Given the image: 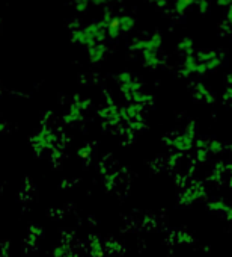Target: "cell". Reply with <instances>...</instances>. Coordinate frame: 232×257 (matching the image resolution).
Here are the masks:
<instances>
[{
	"mask_svg": "<svg viewBox=\"0 0 232 257\" xmlns=\"http://www.w3.org/2000/svg\"><path fill=\"white\" fill-rule=\"evenodd\" d=\"M118 83H119V90L122 93V95L126 97L130 103H137L140 106L149 105V103L154 101V97L151 94H147L144 90H142V83L131 76V73L124 71L119 73L116 77Z\"/></svg>",
	"mask_w": 232,
	"mask_h": 257,
	"instance_id": "6da1fadb",
	"label": "cell"
},
{
	"mask_svg": "<svg viewBox=\"0 0 232 257\" xmlns=\"http://www.w3.org/2000/svg\"><path fill=\"white\" fill-rule=\"evenodd\" d=\"M107 37V26L101 22L98 23H91L86 27L82 29H74L71 32V41L76 44L86 46L87 48L92 47L98 43H103Z\"/></svg>",
	"mask_w": 232,
	"mask_h": 257,
	"instance_id": "7a4b0ae2",
	"label": "cell"
},
{
	"mask_svg": "<svg viewBox=\"0 0 232 257\" xmlns=\"http://www.w3.org/2000/svg\"><path fill=\"white\" fill-rule=\"evenodd\" d=\"M30 144L32 148L35 151L37 156H41L47 150H55V144H56V133L53 132L50 127L42 126L37 133H35L30 138Z\"/></svg>",
	"mask_w": 232,
	"mask_h": 257,
	"instance_id": "3957f363",
	"label": "cell"
},
{
	"mask_svg": "<svg viewBox=\"0 0 232 257\" xmlns=\"http://www.w3.org/2000/svg\"><path fill=\"white\" fill-rule=\"evenodd\" d=\"M91 106V100L89 98H82V97H76L74 101L71 103L68 112L63 115V123L65 124H74L83 118V114L87 111V108Z\"/></svg>",
	"mask_w": 232,
	"mask_h": 257,
	"instance_id": "277c9868",
	"label": "cell"
},
{
	"mask_svg": "<svg viewBox=\"0 0 232 257\" xmlns=\"http://www.w3.org/2000/svg\"><path fill=\"white\" fill-rule=\"evenodd\" d=\"M170 147L176 148V150H181V151H186V150H190L194 144V126L191 124L190 129L187 127L183 133H178L176 136H173L172 140L168 141Z\"/></svg>",
	"mask_w": 232,
	"mask_h": 257,
	"instance_id": "5b68a950",
	"label": "cell"
},
{
	"mask_svg": "<svg viewBox=\"0 0 232 257\" xmlns=\"http://www.w3.org/2000/svg\"><path fill=\"white\" fill-rule=\"evenodd\" d=\"M98 114L107 124L116 126L119 123H122V108L113 105V103H109V105L103 108Z\"/></svg>",
	"mask_w": 232,
	"mask_h": 257,
	"instance_id": "8992f818",
	"label": "cell"
},
{
	"mask_svg": "<svg viewBox=\"0 0 232 257\" xmlns=\"http://www.w3.org/2000/svg\"><path fill=\"white\" fill-rule=\"evenodd\" d=\"M162 46V35L160 33H154V35L148 40H134L133 44L130 46L131 50L137 51H145V50H158Z\"/></svg>",
	"mask_w": 232,
	"mask_h": 257,
	"instance_id": "52a82bcc",
	"label": "cell"
},
{
	"mask_svg": "<svg viewBox=\"0 0 232 257\" xmlns=\"http://www.w3.org/2000/svg\"><path fill=\"white\" fill-rule=\"evenodd\" d=\"M87 55H89V61H91L92 64H98L105 56V46L103 43H98L92 47H89Z\"/></svg>",
	"mask_w": 232,
	"mask_h": 257,
	"instance_id": "ba28073f",
	"label": "cell"
},
{
	"mask_svg": "<svg viewBox=\"0 0 232 257\" xmlns=\"http://www.w3.org/2000/svg\"><path fill=\"white\" fill-rule=\"evenodd\" d=\"M142 59H144V64L149 68H157L160 64H162V59H160V56L155 50L142 51Z\"/></svg>",
	"mask_w": 232,
	"mask_h": 257,
	"instance_id": "9c48e42d",
	"label": "cell"
},
{
	"mask_svg": "<svg viewBox=\"0 0 232 257\" xmlns=\"http://www.w3.org/2000/svg\"><path fill=\"white\" fill-rule=\"evenodd\" d=\"M121 35V24H119V17H112V20L107 26V37L115 40Z\"/></svg>",
	"mask_w": 232,
	"mask_h": 257,
	"instance_id": "30bf717a",
	"label": "cell"
},
{
	"mask_svg": "<svg viewBox=\"0 0 232 257\" xmlns=\"http://www.w3.org/2000/svg\"><path fill=\"white\" fill-rule=\"evenodd\" d=\"M202 194H204V189L201 186H193L187 191V201L184 204H191L194 201H198L199 198H202Z\"/></svg>",
	"mask_w": 232,
	"mask_h": 257,
	"instance_id": "8fae6325",
	"label": "cell"
},
{
	"mask_svg": "<svg viewBox=\"0 0 232 257\" xmlns=\"http://www.w3.org/2000/svg\"><path fill=\"white\" fill-rule=\"evenodd\" d=\"M134 19L130 15L119 17V24H121V32H130L134 27Z\"/></svg>",
	"mask_w": 232,
	"mask_h": 257,
	"instance_id": "7c38bea8",
	"label": "cell"
},
{
	"mask_svg": "<svg viewBox=\"0 0 232 257\" xmlns=\"http://www.w3.org/2000/svg\"><path fill=\"white\" fill-rule=\"evenodd\" d=\"M196 90L199 91V94L196 97H199V100H207V101H212L214 97L211 95V93L204 87V85H196Z\"/></svg>",
	"mask_w": 232,
	"mask_h": 257,
	"instance_id": "4fadbf2b",
	"label": "cell"
},
{
	"mask_svg": "<svg viewBox=\"0 0 232 257\" xmlns=\"http://www.w3.org/2000/svg\"><path fill=\"white\" fill-rule=\"evenodd\" d=\"M92 153H94V148L91 145H83L80 150H79V158H82L83 161H89L92 156Z\"/></svg>",
	"mask_w": 232,
	"mask_h": 257,
	"instance_id": "5bb4252c",
	"label": "cell"
},
{
	"mask_svg": "<svg viewBox=\"0 0 232 257\" xmlns=\"http://www.w3.org/2000/svg\"><path fill=\"white\" fill-rule=\"evenodd\" d=\"M193 2H194V0H176V2H175L176 12H178V14H183Z\"/></svg>",
	"mask_w": 232,
	"mask_h": 257,
	"instance_id": "9a60e30c",
	"label": "cell"
},
{
	"mask_svg": "<svg viewBox=\"0 0 232 257\" xmlns=\"http://www.w3.org/2000/svg\"><path fill=\"white\" fill-rule=\"evenodd\" d=\"M191 40H189V38H186V40H183L181 43H180V46H178V48H180L181 51H186L187 55H190L191 53Z\"/></svg>",
	"mask_w": 232,
	"mask_h": 257,
	"instance_id": "2e32d148",
	"label": "cell"
},
{
	"mask_svg": "<svg viewBox=\"0 0 232 257\" xmlns=\"http://www.w3.org/2000/svg\"><path fill=\"white\" fill-rule=\"evenodd\" d=\"M89 3H91V2H89V0H77V3H76V9H77L79 12H84Z\"/></svg>",
	"mask_w": 232,
	"mask_h": 257,
	"instance_id": "e0dca14e",
	"label": "cell"
},
{
	"mask_svg": "<svg viewBox=\"0 0 232 257\" xmlns=\"http://www.w3.org/2000/svg\"><path fill=\"white\" fill-rule=\"evenodd\" d=\"M208 9V2L207 0H199V11L201 12H207Z\"/></svg>",
	"mask_w": 232,
	"mask_h": 257,
	"instance_id": "ac0fdd59",
	"label": "cell"
},
{
	"mask_svg": "<svg viewBox=\"0 0 232 257\" xmlns=\"http://www.w3.org/2000/svg\"><path fill=\"white\" fill-rule=\"evenodd\" d=\"M63 254H65V247L63 245H61L55 250V257H62Z\"/></svg>",
	"mask_w": 232,
	"mask_h": 257,
	"instance_id": "d6986e66",
	"label": "cell"
},
{
	"mask_svg": "<svg viewBox=\"0 0 232 257\" xmlns=\"http://www.w3.org/2000/svg\"><path fill=\"white\" fill-rule=\"evenodd\" d=\"M219 5H231L232 3V0H217Z\"/></svg>",
	"mask_w": 232,
	"mask_h": 257,
	"instance_id": "ffe728a7",
	"label": "cell"
},
{
	"mask_svg": "<svg viewBox=\"0 0 232 257\" xmlns=\"http://www.w3.org/2000/svg\"><path fill=\"white\" fill-rule=\"evenodd\" d=\"M6 130V123H3V121H0V133H3Z\"/></svg>",
	"mask_w": 232,
	"mask_h": 257,
	"instance_id": "44dd1931",
	"label": "cell"
},
{
	"mask_svg": "<svg viewBox=\"0 0 232 257\" xmlns=\"http://www.w3.org/2000/svg\"><path fill=\"white\" fill-rule=\"evenodd\" d=\"M228 19H229V23L232 24V6H231V9L228 11Z\"/></svg>",
	"mask_w": 232,
	"mask_h": 257,
	"instance_id": "7402d4cb",
	"label": "cell"
},
{
	"mask_svg": "<svg viewBox=\"0 0 232 257\" xmlns=\"http://www.w3.org/2000/svg\"><path fill=\"white\" fill-rule=\"evenodd\" d=\"M158 6H165L166 5V0H155Z\"/></svg>",
	"mask_w": 232,
	"mask_h": 257,
	"instance_id": "603a6c76",
	"label": "cell"
},
{
	"mask_svg": "<svg viewBox=\"0 0 232 257\" xmlns=\"http://www.w3.org/2000/svg\"><path fill=\"white\" fill-rule=\"evenodd\" d=\"M89 2H91V0H89Z\"/></svg>",
	"mask_w": 232,
	"mask_h": 257,
	"instance_id": "cb8c5ba5",
	"label": "cell"
}]
</instances>
